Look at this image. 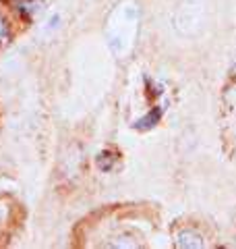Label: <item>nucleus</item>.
<instances>
[{
    "instance_id": "obj_3",
    "label": "nucleus",
    "mask_w": 236,
    "mask_h": 249,
    "mask_svg": "<svg viewBox=\"0 0 236 249\" xmlns=\"http://www.w3.org/2000/svg\"><path fill=\"white\" fill-rule=\"evenodd\" d=\"M160 116H162V108H153L147 116H143V119H139L135 123V129H152L153 124L160 121Z\"/></svg>"
},
{
    "instance_id": "obj_4",
    "label": "nucleus",
    "mask_w": 236,
    "mask_h": 249,
    "mask_svg": "<svg viewBox=\"0 0 236 249\" xmlns=\"http://www.w3.org/2000/svg\"><path fill=\"white\" fill-rule=\"evenodd\" d=\"M0 42H9V25L4 17H0Z\"/></svg>"
},
{
    "instance_id": "obj_1",
    "label": "nucleus",
    "mask_w": 236,
    "mask_h": 249,
    "mask_svg": "<svg viewBox=\"0 0 236 249\" xmlns=\"http://www.w3.org/2000/svg\"><path fill=\"white\" fill-rule=\"evenodd\" d=\"M139 29V9L135 2H122L110 13L106 34L110 48L116 54H124L133 48Z\"/></svg>"
},
{
    "instance_id": "obj_2",
    "label": "nucleus",
    "mask_w": 236,
    "mask_h": 249,
    "mask_svg": "<svg viewBox=\"0 0 236 249\" xmlns=\"http://www.w3.org/2000/svg\"><path fill=\"white\" fill-rule=\"evenodd\" d=\"M176 245L183 249H195V247L199 249V247H203V239L199 232H195V231H180L176 237Z\"/></svg>"
}]
</instances>
